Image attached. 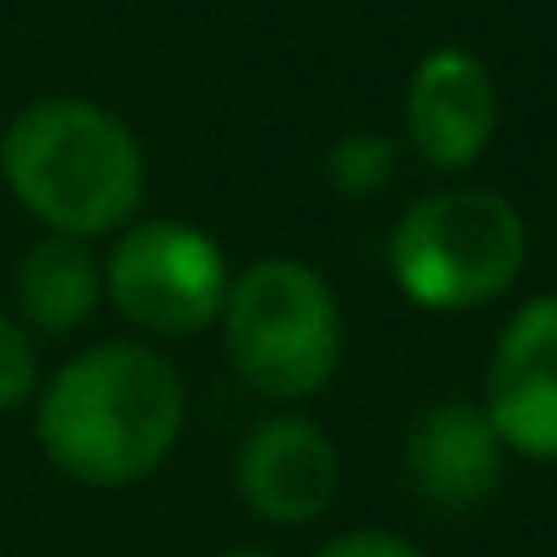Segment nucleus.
Masks as SVG:
<instances>
[{
	"mask_svg": "<svg viewBox=\"0 0 557 557\" xmlns=\"http://www.w3.org/2000/svg\"><path fill=\"white\" fill-rule=\"evenodd\" d=\"M238 498L271 525H309L336 504L342 487V449L331 433L298 411L265 417L244 433L233 455Z\"/></svg>",
	"mask_w": 557,
	"mask_h": 557,
	"instance_id": "8",
	"label": "nucleus"
},
{
	"mask_svg": "<svg viewBox=\"0 0 557 557\" xmlns=\"http://www.w3.org/2000/svg\"><path fill=\"white\" fill-rule=\"evenodd\" d=\"M395 163H400V152H395L389 136L352 131V136H342V141L325 152V180H331L336 195H347V200H369V195H384V189H389Z\"/></svg>",
	"mask_w": 557,
	"mask_h": 557,
	"instance_id": "11",
	"label": "nucleus"
},
{
	"mask_svg": "<svg viewBox=\"0 0 557 557\" xmlns=\"http://www.w3.org/2000/svg\"><path fill=\"white\" fill-rule=\"evenodd\" d=\"M525 216L509 195L449 185L417 195L389 227V276L428 314L498 304L525 271Z\"/></svg>",
	"mask_w": 557,
	"mask_h": 557,
	"instance_id": "3",
	"label": "nucleus"
},
{
	"mask_svg": "<svg viewBox=\"0 0 557 557\" xmlns=\"http://www.w3.org/2000/svg\"><path fill=\"white\" fill-rule=\"evenodd\" d=\"M227 282L233 271L216 238L180 216L125 222L103 260V298L152 336H195L216 325Z\"/></svg>",
	"mask_w": 557,
	"mask_h": 557,
	"instance_id": "5",
	"label": "nucleus"
},
{
	"mask_svg": "<svg viewBox=\"0 0 557 557\" xmlns=\"http://www.w3.org/2000/svg\"><path fill=\"white\" fill-rule=\"evenodd\" d=\"M482 411L509 455L557 466V293L520 304L504 320L482 384Z\"/></svg>",
	"mask_w": 557,
	"mask_h": 557,
	"instance_id": "6",
	"label": "nucleus"
},
{
	"mask_svg": "<svg viewBox=\"0 0 557 557\" xmlns=\"http://www.w3.org/2000/svg\"><path fill=\"white\" fill-rule=\"evenodd\" d=\"M216 557H276L271 547H227V553H216Z\"/></svg>",
	"mask_w": 557,
	"mask_h": 557,
	"instance_id": "14",
	"label": "nucleus"
},
{
	"mask_svg": "<svg viewBox=\"0 0 557 557\" xmlns=\"http://www.w3.org/2000/svg\"><path fill=\"white\" fill-rule=\"evenodd\" d=\"M314 557H422V553L406 536H395V531H342Z\"/></svg>",
	"mask_w": 557,
	"mask_h": 557,
	"instance_id": "13",
	"label": "nucleus"
},
{
	"mask_svg": "<svg viewBox=\"0 0 557 557\" xmlns=\"http://www.w3.org/2000/svg\"><path fill=\"white\" fill-rule=\"evenodd\" d=\"M498 136V82L482 54L438 44L406 82V141L433 174H466Z\"/></svg>",
	"mask_w": 557,
	"mask_h": 557,
	"instance_id": "7",
	"label": "nucleus"
},
{
	"mask_svg": "<svg viewBox=\"0 0 557 557\" xmlns=\"http://www.w3.org/2000/svg\"><path fill=\"white\" fill-rule=\"evenodd\" d=\"M33 428L60 476L82 487H136L180 444L185 384L158 347L103 342L49 379Z\"/></svg>",
	"mask_w": 557,
	"mask_h": 557,
	"instance_id": "1",
	"label": "nucleus"
},
{
	"mask_svg": "<svg viewBox=\"0 0 557 557\" xmlns=\"http://www.w3.org/2000/svg\"><path fill=\"white\" fill-rule=\"evenodd\" d=\"M216 325L233 373L265 400H309L342 369V304L309 260L265 255L244 265L227 282Z\"/></svg>",
	"mask_w": 557,
	"mask_h": 557,
	"instance_id": "4",
	"label": "nucleus"
},
{
	"mask_svg": "<svg viewBox=\"0 0 557 557\" xmlns=\"http://www.w3.org/2000/svg\"><path fill=\"white\" fill-rule=\"evenodd\" d=\"M504 438L498 428L487 422L482 400H438L428 406L411 433H406V449H400V466H406V482L417 498H428L433 509H476L498 493L504 482Z\"/></svg>",
	"mask_w": 557,
	"mask_h": 557,
	"instance_id": "9",
	"label": "nucleus"
},
{
	"mask_svg": "<svg viewBox=\"0 0 557 557\" xmlns=\"http://www.w3.org/2000/svg\"><path fill=\"white\" fill-rule=\"evenodd\" d=\"M0 180L60 238H98L136 222L147 158L125 120L87 98H38L0 136Z\"/></svg>",
	"mask_w": 557,
	"mask_h": 557,
	"instance_id": "2",
	"label": "nucleus"
},
{
	"mask_svg": "<svg viewBox=\"0 0 557 557\" xmlns=\"http://www.w3.org/2000/svg\"><path fill=\"white\" fill-rule=\"evenodd\" d=\"M16 320L38 336H71L103 309V260L82 238H38L16 260Z\"/></svg>",
	"mask_w": 557,
	"mask_h": 557,
	"instance_id": "10",
	"label": "nucleus"
},
{
	"mask_svg": "<svg viewBox=\"0 0 557 557\" xmlns=\"http://www.w3.org/2000/svg\"><path fill=\"white\" fill-rule=\"evenodd\" d=\"M38 395V347L33 331L0 309V411H16Z\"/></svg>",
	"mask_w": 557,
	"mask_h": 557,
	"instance_id": "12",
	"label": "nucleus"
}]
</instances>
